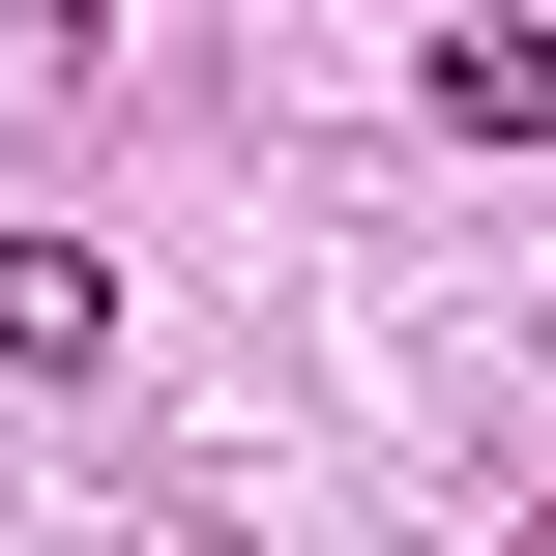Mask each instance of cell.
Here are the masks:
<instances>
[{
    "mask_svg": "<svg viewBox=\"0 0 556 556\" xmlns=\"http://www.w3.org/2000/svg\"><path fill=\"white\" fill-rule=\"evenodd\" d=\"M0 352L88 381V352H117V264H88V235H0Z\"/></svg>",
    "mask_w": 556,
    "mask_h": 556,
    "instance_id": "cell-1",
    "label": "cell"
},
{
    "mask_svg": "<svg viewBox=\"0 0 556 556\" xmlns=\"http://www.w3.org/2000/svg\"><path fill=\"white\" fill-rule=\"evenodd\" d=\"M440 117L469 147H556V29H440Z\"/></svg>",
    "mask_w": 556,
    "mask_h": 556,
    "instance_id": "cell-2",
    "label": "cell"
},
{
    "mask_svg": "<svg viewBox=\"0 0 556 556\" xmlns=\"http://www.w3.org/2000/svg\"><path fill=\"white\" fill-rule=\"evenodd\" d=\"M528 556H556V528H528Z\"/></svg>",
    "mask_w": 556,
    "mask_h": 556,
    "instance_id": "cell-3",
    "label": "cell"
}]
</instances>
